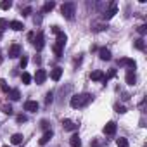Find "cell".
<instances>
[{"mask_svg":"<svg viewBox=\"0 0 147 147\" xmlns=\"http://www.w3.org/2000/svg\"><path fill=\"white\" fill-rule=\"evenodd\" d=\"M92 102V95L90 94H76V95H73L69 104L71 107H75V109H80V107H85Z\"/></svg>","mask_w":147,"mask_h":147,"instance_id":"6da1fadb","label":"cell"},{"mask_svg":"<svg viewBox=\"0 0 147 147\" xmlns=\"http://www.w3.org/2000/svg\"><path fill=\"white\" fill-rule=\"evenodd\" d=\"M66 42H67V36H66V33L59 31V33H57V40H55V45H54V54H55L57 57H61V55H62V49H64Z\"/></svg>","mask_w":147,"mask_h":147,"instance_id":"7a4b0ae2","label":"cell"},{"mask_svg":"<svg viewBox=\"0 0 147 147\" xmlns=\"http://www.w3.org/2000/svg\"><path fill=\"white\" fill-rule=\"evenodd\" d=\"M61 12H62V16L66 19H73V18H75V12H76V5L73 2H66V4H62Z\"/></svg>","mask_w":147,"mask_h":147,"instance_id":"3957f363","label":"cell"},{"mask_svg":"<svg viewBox=\"0 0 147 147\" xmlns=\"http://www.w3.org/2000/svg\"><path fill=\"white\" fill-rule=\"evenodd\" d=\"M116 12H118V5H116L114 2H111V4H109V9L102 12V19H106V21H107V19H113Z\"/></svg>","mask_w":147,"mask_h":147,"instance_id":"277c9868","label":"cell"},{"mask_svg":"<svg viewBox=\"0 0 147 147\" xmlns=\"http://www.w3.org/2000/svg\"><path fill=\"white\" fill-rule=\"evenodd\" d=\"M21 50H23V49H21L19 43H12V45L9 47V57H11V59L19 57V55H21Z\"/></svg>","mask_w":147,"mask_h":147,"instance_id":"5b68a950","label":"cell"},{"mask_svg":"<svg viewBox=\"0 0 147 147\" xmlns=\"http://www.w3.org/2000/svg\"><path fill=\"white\" fill-rule=\"evenodd\" d=\"M118 66H126V67H130V71H131V69H135V67H137V62H135L133 59L123 57V59H119V61H118Z\"/></svg>","mask_w":147,"mask_h":147,"instance_id":"8992f818","label":"cell"},{"mask_svg":"<svg viewBox=\"0 0 147 147\" xmlns=\"http://www.w3.org/2000/svg\"><path fill=\"white\" fill-rule=\"evenodd\" d=\"M45 80H47V71L45 69H38L35 73V82H36V85H42Z\"/></svg>","mask_w":147,"mask_h":147,"instance_id":"52a82bcc","label":"cell"},{"mask_svg":"<svg viewBox=\"0 0 147 147\" xmlns=\"http://www.w3.org/2000/svg\"><path fill=\"white\" fill-rule=\"evenodd\" d=\"M33 45H35V49H36V50H42V49H43V45H45L43 33H38V35H36V38L33 40Z\"/></svg>","mask_w":147,"mask_h":147,"instance_id":"ba28073f","label":"cell"},{"mask_svg":"<svg viewBox=\"0 0 147 147\" xmlns=\"http://www.w3.org/2000/svg\"><path fill=\"white\" fill-rule=\"evenodd\" d=\"M24 111H28V113H36V111H38V102H36V100H26V102H24Z\"/></svg>","mask_w":147,"mask_h":147,"instance_id":"9c48e42d","label":"cell"},{"mask_svg":"<svg viewBox=\"0 0 147 147\" xmlns=\"http://www.w3.org/2000/svg\"><path fill=\"white\" fill-rule=\"evenodd\" d=\"M62 126H64V130H67V131L78 130V125H76L75 121H71V119H62Z\"/></svg>","mask_w":147,"mask_h":147,"instance_id":"30bf717a","label":"cell"},{"mask_svg":"<svg viewBox=\"0 0 147 147\" xmlns=\"http://www.w3.org/2000/svg\"><path fill=\"white\" fill-rule=\"evenodd\" d=\"M116 123L114 121H109V123H106V126H104V133L106 135H114L116 133Z\"/></svg>","mask_w":147,"mask_h":147,"instance_id":"8fae6325","label":"cell"},{"mask_svg":"<svg viewBox=\"0 0 147 147\" xmlns=\"http://www.w3.org/2000/svg\"><path fill=\"white\" fill-rule=\"evenodd\" d=\"M61 76H62V67H54L52 73H50V78H52L54 82H59Z\"/></svg>","mask_w":147,"mask_h":147,"instance_id":"7c38bea8","label":"cell"},{"mask_svg":"<svg viewBox=\"0 0 147 147\" xmlns=\"http://www.w3.org/2000/svg\"><path fill=\"white\" fill-rule=\"evenodd\" d=\"M90 78H92L94 82H104V78H106V75H104V73H102V71H99V69H97V71H94V73H92V75H90Z\"/></svg>","mask_w":147,"mask_h":147,"instance_id":"4fadbf2b","label":"cell"},{"mask_svg":"<svg viewBox=\"0 0 147 147\" xmlns=\"http://www.w3.org/2000/svg\"><path fill=\"white\" fill-rule=\"evenodd\" d=\"M69 145H71V147H82V140H80L78 133H75V135L69 138Z\"/></svg>","mask_w":147,"mask_h":147,"instance_id":"5bb4252c","label":"cell"},{"mask_svg":"<svg viewBox=\"0 0 147 147\" xmlns=\"http://www.w3.org/2000/svg\"><path fill=\"white\" fill-rule=\"evenodd\" d=\"M99 57H100L102 61H109V59H111V50H109V49H100V50H99Z\"/></svg>","mask_w":147,"mask_h":147,"instance_id":"9a60e30c","label":"cell"},{"mask_svg":"<svg viewBox=\"0 0 147 147\" xmlns=\"http://www.w3.org/2000/svg\"><path fill=\"white\" fill-rule=\"evenodd\" d=\"M126 83L128 85H135L137 83V75H135L133 71H128L126 73Z\"/></svg>","mask_w":147,"mask_h":147,"instance_id":"2e32d148","label":"cell"},{"mask_svg":"<svg viewBox=\"0 0 147 147\" xmlns=\"http://www.w3.org/2000/svg\"><path fill=\"white\" fill-rule=\"evenodd\" d=\"M52 135H54V133H52V130H47V131L43 133V137L40 138V145H45V144L52 138Z\"/></svg>","mask_w":147,"mask_h":147,"instance_id":"e0dca14e","label":"cell"},{"mask_svg":"<svg viewBox=\"0 0 147 147\" xmlns=\"http://www.w3.org/2000/svg\"><path fill=\"white\" fill-rule=\"evenodd\" d=\"M9 99H11V100H19V99H21V94H19V90H18V88H12V90H9Z\"/></svg>","mask_w":147,"mask_h":147,"instance_id":"ac0fdd59","label":"cell"},{"mask_svg":"<svg viewBox=\"0 0 147 147\" xmlns=\"http://www.w3.org/2000/svg\"><path fill=\"white\" fill-rule=\"evenodd\" d=\"M9 26H11V28H12L14 31H21V30L24 28L21 21H11V23H9Z\"/></svg>","mask_w":147,"mask_h":147,"instance_id":"d6986e66","label":"cell"},{"mask_svg":"<svg viewBox=\"0 0 147 147\" xmlns=\"http://www.w3.org/2000/svg\"><path fill=\"white\" fill-rule=\"evenodd\" d=\"M54 7H55V2H47V4L42 7V12H43V14H47V12L54 11Z\"/></svg>","mask_w":147,"mask_h":147,"instance_id":"ffe728a7","label":"cell"},{"mask_svg":"<svg viewBox=\"0 0 147 147\" xmlns=\"http://www.w3.org/2000/svg\"><path fill=\"white\" fill-rule=\"evenodd\" d=\"M11 142H12L14 145H18V144H21V142H23V135H21V133H14V135L11 137Z\"/></svg>","mask_w":147,"mask_h":147,"instance_id":"44dd1931","label":"cell"},{"mask_svg":"<svg viewBox=\"0 0 147 147\" xmlns=\"http://www.w3.org/2000/svg\"><path fill=\"white\" fill-rule=\"evenodd\" d=\"M21 82H23V85H30L31 83V75H30V73H23V75H21Z\"/></svg>","mask_w":147,"mask_h":147,"instance_id":"7402d4cb","label":"cell"},{"mask_svg":"<svg viewBox=\"0 0 147 147\" xmlns=\"http://www.w3.org/2000/svg\"><path fill=\"white\" fill-rule=\"evenodd\" d=\"M116 145H118V147H128V140H126L125 137H119V138L116 140Z\"/></svg>","mask_w":147,"mask_h":147,"instance_id":"603a6c76","label":"cell"},{"mask_svg":"<svg viewBox=\"0 0 147 147\" xmlns=\"http://www.w3.org/2000/svg\"><path fill=\"white\" fill-rule=\"evenodd\" d=\"M0 7H2L4 11H9L12 7V2H11V0H4V2H0Z\"/></svg>","mask_w":147,"mask_h":147,"instance_id":"cb8c5ba5","label":"cell"},{"mask_svg":"<svg viewBox=\"0 0 147 147\" xmlns=\"http://www.w3.org/2000/svg\"><path fill=\"white\" fill-rule=\"evenodd\" d=\"M7 28H9V21L2 18V19H0V31H4V30H7Z\"/></svg>","mask_w":147,"mask_h":147,"instance_id":"d4e9b609","label":"cell"},{"mask_svg":"<svg viewBox=\"0 0 147 147\" xmlns=\"http://www.w3.org/2000/svg\"><path fill=\"white\" fill-rule=\"evenodd\" d=\"M135 47H137L138 50H144V49H145V43H144V40H142V38L135 40Z\"/></svg>","mask_w":147,"mask_h":147,"instance_id":"484cf974","label":"cell"},{"mask_svg":"<svg viewBox=\"0 0 147 147\" xmlns=\"http://www.w3.org/2000/svg\"><path fill=\"white\" fill-rule=\"evenodd\" d=\"M114 109H116V113H119V114H125V113H126V107H125V106H119V104H116Z\"/></svg>","mask_w":147,"mask_h":147,"instance_id":"4316f807","label":"cell"},{"mask_svg":"<svg viewBox=\"0 0 147 147\" xmlns=\"http://www.w3.org/2000/svg\"><path fill=\"white\" fill-rule=\"evenodd\" d=\"M19 66H21L23 69L28 66V57H26V55H23V57H21V61H19Z\"/></svg>","mask_w":147,"mask_h":147,"instance_id":"83f0119b","label":"cell"},{"mask_svg":"<svg viewBox=\"0 0 147 147\" xmlns=\"http://www.w3.org/2000/svg\"><path fill=\"white\" fill-rule=\"evenodd\" d=\"M0 87H2V90H4V92H7V94H9V90H11V88L7 87V82H5V80H0Z\"/></svg>","mask_w":147,"mask_h":147,"instance_id":"f1b7e54d","label":"cell"},{"mask_svg":"<svg viewBox=\"0 0 147 147\" xmlns=\"http://www.w3.org/2000/svg\"><path fill=\"white\" fill-rule=\"evenodd\" d=\"M52 100H54V94H52V92H49V94L45 95V104H50Z\"/></svg>","mask_w":147,"mask_h":147,"instance_id":"f546056e","label":"cell"},{"mask_svg":"<svg viewBox=\"0 0 147 147\" xmlns=\"http://www.w3.org/2000/svg\"><path fill=\"white\" fill-rule=\"evenodd\" d=\"M114 76H116V69H111V71H109V73H107V76H106V78H104V82H107V80H109V78H114Z\"/></svg>","mask_w":147,"mask_h":147,"instance_id":"4dcf8cb0","label":"cell"},{"mask_svg":"<svg viewBox=\"0 0 147 147\" xmlns=\"http://www.w3.org/2000/svg\"><path fill=\"white\" fill-rule=\"evenodd\" d=\"M2 111H4V113H5V114H12V113H14V111H12V107H11V106H4V107H2Z\"/></svg>","mask_w":147,"mask_h":147,"instance_id":"1f68e13d","label":"cell"},{"mask_svg":"<svg viewBox=\"0 0 147 147\" xmlns=\"http://www.w3.org/2000/svg\"><path fill=\"white\" fill-rule=\"evenodd\" d=\"M31 12H33V9H31V7H24V9H23V16H30Z\"/></svg>","mask_w":147,"mask_h":147,"instance_id":"d6a6232c","label":"cell"},{"mask_svg":"<svg viewBox=\"0 0 147 147\" xmlns=\"http://www.w3.org/2000/svg\"><path fill=\"white\" fill-rule=\"evenodd\" d=\"M16 119H18V123H26V121H28V118H26L24 114H21V116H18Z\"/></svg>","mask_w":147,"mask_h":147,"instance_id":"836d02e7","label":"cell"},{"mask_svg":"<svg viewBox=\"0 0 147 147\" xmlns=\"http://www.w3.org/2000/svg\"><path fill=\"white\" fill-rule=\"evenodd\" d=\"M145 31H147V26H145V24L138 26V33H140V35H145Z\"/></svg>","mask_w":147,"mask_h":147,"instance_id":"e575fe53","label":"cell"},{"mask_svg":"<svg viewBox=\"0 0 147 147\" xmlns=\"http://www.w3.org/2000/svg\"><path fill=\"white\" fill-rule=\"evenodd\" d=\"M40 128H43V130H47V128H49V123H47L45 119H42V123H40Z\"/></svg>","mask_w":147,"mask_h":147,"instance_id":"d590c367","label":"cell"},{"mask_svg":"<svg viewBox=\"0 0 147 147\" xmlns=\"http://www.w3.org/2000/svg\"><path fill=\"white\" fill-rule=\"evenodd\" d=\"M52 31H54V33H55V35H57V33H59V31H61V30H59V26H52Z\"/></svg>","mask_w":147,"mask_h":147,"instance_id":"8d00e7d4","label":"cell"},{"mask_svg":"<svg viewBox=\"0 0 147 147\" xmlns=\"http://www.w3.org/2000/svg\"><path fill=\"white\" fill-rule=\"evenodd\" d=\"M28 40L33 42V40H35V33H28Z\"/></svg>","mask_w":147,"mask_h":147,"instance_id":"74e56055","label":"cell"},{"mask_svg":"<svg viewBox=\"0 0 147 147\" xmlns=\"http://www.w3.org/2000/svg\"><path fill=\"white\" fill-rule=\"evenodd\" d=\"M92 147H102V145H100L97 140H94V142H92Z\"/></svg>","mask_w":147,"mask_h":147,"instance_id":"f35d334b","label":"cell"},{"mask_svg":"<svg viewBox=\"0 0 147 147\" xmlns=\"http://www.w3.org/2000/svg\"><path fill=\"white\" fill-rule=\"evenodd\" d=\"M0 61H2V52H0Z\"/></svg>","mask_w":147,"mask_h":147,"instance_id":"ab89813d","label":"cell"},{"mask_svg":"<svg viewBox=\"0 0 147 147\" xmlns=\"http://www.w3.org/2000/svg\"><path fill=\"white\" fill-rule=\"evenodd\" d=\"M0 38H2V31H0Z\"/></svg>","mask_w":147,"mask_h":147,"instance_id":"60d3db41","label":"cell"},{"mask_svg":"<svg viewBox=\"0 0 147 147\" xmlns=\"http://www.w3.org/2000/svg\"><path fill=\"white\" fill-rule=\"evenodd\" d=\"M2 147H9V145H2Z\"/></svg>","mask_w":147,"mask_h":147,"instance_id":"b9f144b4","label":"cell"}]
</instances>
